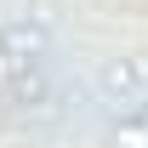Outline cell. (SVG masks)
<instances>
[{"label": "cell", "mask_w": 148, "mask_h": 148, "mask_svg": "<svg viewBox=\"0 0 148 148\" xmlns=\"http://www.w3.org/2000/svg\"><path fill=\"white\" fill-rule=\"evenodd\" d=\"M97 91L108 103H143L148 97V51H114L97 69Z\"/></svg>", "instance_id": "obj_1"}, {"label": "cell", "mask_w": 148, "mask_h": 148, "mask_svg": "<svg viewBox=\"0 0 148 148\" xmlns=\"http://www.w3.org/2000/svg\"><path fill=\"white\" fill-rule=\"evenodd\" d=\"M6 63H40V57H46V34H40V29H29V23H12V29H6Z\"/></svg>", "instance_id": "obj_2"}, {"label": "cell", "mask_w": 148, "mask_h": 148, "mask_svg": "<svg viewBox=\"0 0 148 148\" xmlns=\"http://www.w3.org/2000/svg\"><path fill=\"white\" fill-rule=\"evenodd\" d=\"M12 103H17V108H40V103H46V74H40V63H17V74H12Z\"/></svg>", "instance_id": "obj_3"}, {"label": "cell", "mask_w": 148, "mask_h": 148, "mask_svg": "<svg viewBox=\"0 0 148 148\" xmlns=\"http://www.w3.org/2000/svg\"><path fill=\"white\" fill-rule=\"evenodd\" d=\"M114 148H148V97H143V108L131 114V120L114 125Z\"/></svg>", "instance_id": "obj_4"}]
</instances>
